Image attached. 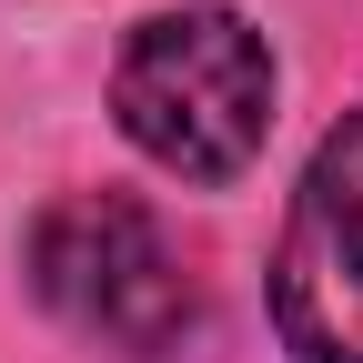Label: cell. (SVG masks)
Here are the masks:
<instances>
[{"label":"cell","instance_id":"obj_3","mask_svg":"<svg viewBox=\"0 0 363 363\" xmlns=\"http://www.w3.org/2000/svg\"><path fill=\"white\" fill-rule=\"evenodd\" d=\"M272 323L293 363H363V111L323 131L272 252Z\"/></svg>","mask_w":363,"mask_h":363},{"label":"cell","instance_id":"obj_1","mask_svg":"<svg viewBox=\"0 0 363 363\" xmlns=\"http://www.w3.org/2000/svg\"><path fill=\"white\" fill-rule=\"evenodd\" d=\"M111 111L162 172L242 182L272 131V51L242 11H162L131 30L111 71Z\"/></svg>","mask_w":363,"mask_h":363},{"label":"cell","instance_id":"obj_2","mask_svg":"<svg viewBox=\"0 0 363 363\" xmlns=\"http://www.w3.org/2000/svg\"><path fill=\"white\" fill-rule=\"evenodd\" d=\"M30 293L111 353H182V333L202 323V293L182 272L172 233L131 192H71L40 212L30 222Z\"/></svg>","mask_w":363,"mask_h":363}]
</instances>
